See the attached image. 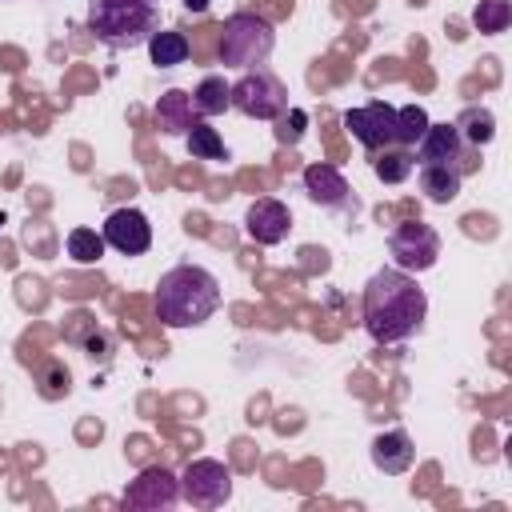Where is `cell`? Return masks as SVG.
<instances>
[{
  "mask_svg": "<svg viewBox=\"0 0 512 512\" xmlns=\"http://www.w3.org/2000/svg\"><path fill=\"white\" fill-rule=\"evenodd\" d=\"M428 316V296L404 268H380L364 284V328L376 344L408 340Z\"/></svg>",
  "mask_w": 512,
  "mask_h": 512,
  "instance_id": "cell-1",
  "label": "cell"
},
{
  "mask_svg": "<svg viewBox=\"0 0 512 512\" xmlns=\"http://www.w3.org/2000/svg\"><path fill=\"white\" fill-rule=\"evenodd\" d=\"M220 308V280L200 264H176L156 284V316L168 328H200Z\"/></svg>",
  "mask_w": 512,
  "mask_h": 512,
  "instance_id": "cell-2",
  "label": "cell"
},
{
  "mask_svg": "<svg viewBox=\"0 0 512 512\" xmlns=\"http://www.w3.org/2000/svg\"><path fill=\"white\" fill-rule=\"evenodd\" d=\"M88 28L100 44L116 52H132L148 44V36L160 28V4L156 0H88Z\"/></svg>",
  "mask_w": 512,
  "mask_h": 512,
  "instance_id": "cell-3",
  "label": "cell"
},
{
  "mask_svg": "<svg viewBox=\"0 0 512 512\" xmlns=\"http://www.w3.org/2000/svg\"><path fill=\"white\" fill-rule=\"evenodd\" d=\"M276 48V32L256 12H232L220 28V64L224 68H264Z\"/></svg>",
  "mask_w": 512,
  "mask_h": 512,
  "instance_id": "cell-4",
  "label": "cell"
},
{
  "mask_svg": "<svg viewBox=\"0 0 512 512\" xmlns=\"http://www.w3.org/2000/svg\"><path fill=\"white\" fill-rule=\"evenodd\" d=\"M228 96H232V108L244 112V116H252V120H276L280 112H288V88L268 68H248L228 88Z\"/></svg>",
  "mask_w": 512,
  "mask_h": 512,
  "instance_id": "cell-5",
  "label": "cell"
},
{
  "mask_svg": "<svg viewBox=\"0 0 512 512\" xmlns=\"http://www.w3.org/2000/svg\"><path fill=\"white\" fill-rule=\"evenodd\" d=\"M388 252L404 272H428L440 260V232L424 220H400L388 232Z\"/></svg>",
  "mask_w": 512,
  "mask_h": 512,
  "instance_id": "cell-6",
  "label": "cell"
},
{
  "mask_svg": "<svg viewBox=\"0 0 512 512\" xmlns=\"http://www.w3.org/2000/svg\"><path fill=\"white\" fill-rule=\"evenodd\" d=\"M180 496L196 508H220L232 500V472L228 464L212 460V456H200L192 460L184 472H180Z\"/></svg>",
  "mask_w": 512,
  "mask_h": 512,
  "instance_id": "cell-7",
  "label": "cell"
},
{
  "mask_svg": "<svg viewBox=\"0 0 512 512\" xmlns=\"http://www.w3.org/2000/svg\"><path fill=\"white\" fill-rule=\"evenodd\" d=\"M344 128H348V132L360 140V148H368V152L388 148V144H396V108L384 104V100L348 108V112H344Z\"/></svg>",
  "mask_w": 512,
  "mask_h": 512,
  "instance_id": "cell-8",
  "label": "cell"
},
{
  "mask_svg": "<svg viewBox=\"0 0 512 512\" xmlns=\"http://www.w3.org/2000/svg\"><path fill=\"white\" fill-rule=\"evenodd\" d=\"M100 236L120 256H140V252L152 248V224H148V216L140 208H116V212H108Z\"/></svg>",
  "mask_w": 512,
  "mask_h": 512,
  "instance_id": "cell-9",
  "label": "cell"
},
{
  "mask_svg": "<svg viewBox=\"0 0 512 512\" xmlns=\"http://www.w3.org/2000/svg\"><path fill=\"white\" fill-rule=\"evenodd\" d=\"M176 500H180V476H172L164 464L144 468V472L124 488V504H128V508L160 512V508H172Z\"/></svg>",
  "mask_w": 512,
  "mask_h": 512,
  "instance_id": "cell-10",
  "label": "cell"
},
{
  "mask_svg": "<svg viewBox=\"0 0 512 512\" xmlns=\"http://www.w3.org/2000/svg\"><path fill=\"white\" fill-rule=\"evenodd\" d=\"M464 152H468V144L460 140L456 124H448V120H444V124H428L424 136L416 140V164H420V168H428V164L460 168Z\"/></svg>",
  "mask_w": 512,
  "mask_h": 512,
  "instance_id": "cell-11",
  "label": "cell"
},
{
  "mask_svg": "<svg viewBox=\"0 0 512 512\" xmlns=\"http://www.w3.org/2000/svg\"><path fill=\"white\" fill-rule=\"evenodd\" d=\"M244 232L256 240V244H280L288 232H292V212L288 204L272 200V196H260L248 204L244 212Z\"/></svg>",
  "mask_w": 512,
  "mask_h": 512,
  "instance_id": "cell-12",
  "label": "cell"
},
{
  "mask_svg": "<svg viewBox=\"0 0 512 512\" xmlns=\"http://www.w3.org/2000/svg\"><path fill=\"white\" fill-rule=\"evenodd\" d=\"M416 460V448H412V436L404 428H392V432H380L372 440V464L384 472V476H400L408 472Z\"/></svg>",
  "mask_w": 512,
  "mask_h": 512,
  "instance_id": "cell-13",
  "label": "cell"
},
{
  "mask_svg": "<svg viewBox=\"0 0 512 512\" xmlns=\"http://www.w3.org/2000/svg\"><path fill=\"white\" fill-rule=\"evenodd\" d=\"M304 192L316 200V204H324V208H340V204H348V180L332 168V164H308L304 168Z\"/></svg>",
  "mask_w": 512,
  "mask_h": 512,
  "instance_id": "cell-14",
  "label": "cell"
},
{
  "mask_svg": "<svg viewBox=\"0 0 512 512\" xmlns=\"http://www.w3.org/2000/svg\"><path fill=\"white\" fill-rule=\"evenodd\" d=\"M196 120H200V116H196V108H192V92L168 88V92L156 100V124H160V132H168V136H184Z\"/></svg>",
  "mask_w": 512,
  "mask_h": 512,
  "instance_id": "cell-15",
  "label": "cell"
},
{
  "mask_svg": "<svg viewBox=\"0 0 512 512\" xmlns=\"http://www.w3.org/2000/svg\"><path fill=\"white\" fill-rule=\"evenodd\" d=\"M460 168H440V164H428L420 168V192L432 200V204H452L460 196Z\"/></svg>",
  "mask_w": 512,
  "mask_h": 512,
  "instance_id": "cell-16",
  "label": "cell"
},
{
  "mask_svg": "<svg viewBox=\"0 0 512 512\" xmlns=\"http://www.w3.org/2000/svg\"><path fill=\"white\" fill-rule=\"evenodd\" d=\"M188 52H192V44H188L184 32H160V28H156V32L148 36V56H152L156 68H176V64L188 60Z\"/></svg>",
  "mask_w": 512,
  "mask_h": 512,
  "instance_id": "cell-17",
  "label": "cell"
},
{
  "mask_svg": "<svg viewBox=\"0 0 512 512\" xmlns=\"http://www.w3.org/2000/svg\"><path fill=\"white\" fill-rule=\"evenodd\" d=\"M228 80L224 76H204L200 84H196V92H192V108H196V116H220L224 108H232V96H228Z\"/></svg>",
  "mask_w": 512,
  "mask_h": 512,
  "instance_id": "cell-18",
  "label": "cell"
},
{
  "mask_svg": "<svg viewBox=\"0 0 512 512\" xmlns=\"http://www.w3.org/2000/svg\"><path fill=\"white\" fill-rule=\"evenodd\" d=\"M456 124V132H460V140L464 144H472V148H480V144H488L492 136H496V116L488 112V108H464L460 112V120H452Z\"/></svg>",
  "mask_w": 512,
  "mask_h": 512,
  "instance_id": "cell-19",
  "label": "cell"
},
{
  "mask_svg": "<svg viewBox=\"0 0 512 512\" xmlns=\"http://www.w3.org/2000/svg\"><path fill=\"white\" fill-rule=\"evenodd\" d=\"M184 136H188V152H192V160H224V156H228L220 132L208 128V124H200V120H196Z\"/></svg>",
  "mask_w": 512,
  "mask_h": 512,
  "instance_id": "cell-20",
  "label": "cell"
},
{
  "mask_svg": "<svg viewBox=\"0 0 512 512\" xmlns=\"http://www.w3.org/2000/svg\"><path fill=\"white\" fill-rule=\"evenodd\" d=\"M472 24H476L480 32H488V36L508 32V24H512V4H508V0H480V4L472 8Z\"/></svg>",
  "mask_w": 512,
  "mask_h": 512,
  "instance_id": "cell-21",
  "label": "cell"
},
{
  "mask_svg": "<svg viewBox=\"0 0 512 512\" xmlns=\"http://www.w3.org/2000/svg\"><path fill=\"white\" fill-rule=\"evenodd\" d=\"M428 124H432V120H428V112H424L420 104H404V108H396V144L416 148V140L424 136Z\"/></svg>",
  "mask_w": 512,
  "mask_h": 512,
  "instance_id": "cell-22",
  "label": "cell"
},
{
  "mask_svg": "<svg viewBox=\"0 0 512 512\" xmlns=\"http://www.w3.org/2000/svg\"><path fill=\"white\" fill-rule=\"evenodd\" d=\"M64 244H68V256H72L76 264H96V260L104 256V236L92 232V228H72Z\"/></svg>",
  "mask_w": 512,
  "mask_h": 512,
  "instance_id": "cell-23",
  "label": "cell"
},
{
  "mask_svg": "<svg viewBox=\"0 0 512 512\" xmlns=\"http://www.w3.org/2000/svg\"><path fill=\"white\" fill-rule=\"evenodd\" d=\"M372 168H376V176H380L384 184H400V180L412 176L416 156H412V152H384V156L372 160Z\"/></svg>",
  "mask_w": 512,
  "mask_h": 512,
  "instance_id": "cell-24",
  "label": "cell"
},
{
  "mask_svg": "<svg viewBox=\"0 0 512 512\" xmlns=\"http://www.w3.org/2000/svg\"><path fill=\"white\" fill-rule=\"evenodd\" d=\"M276 120H280V132H276V136H280L284 144H296V140H300V132H304V124H308L304 108H292V104H288V112H280Z\"/></svg>",
  "mask_w": 512,
  "mask_h": 512,
  "instance_id": "cell-25",
  "label": "cell"
},
{
  "mask_svg": "<svg viewBox=\"0 0 512 512\" xmlns=\"http://www.w3.org/2000/svg\"><path fill=\"white\" fill-rule=\"evenodd\" d=\"M188 12H208V0H184Z\"/></svg>",
  "mask_w": 512,
  "mask_h": 512,
  "instance_id": "cell-26",
  "label": "cell"
},
{
  "mask_svg": "<svg viewBox=\"0 0 512 512\" xmlns=\"http://www.w3.org/2000/svg\"><path fill=\"white\" fill-rule=\"evenodd\" d=\"M0 224H4V216H0Z\"/></svg>",
  "mask_w": 512,
  "mask_h": 512,
  "instance_id": "cell-27",
  "label": "cell"
}]
</instances>
